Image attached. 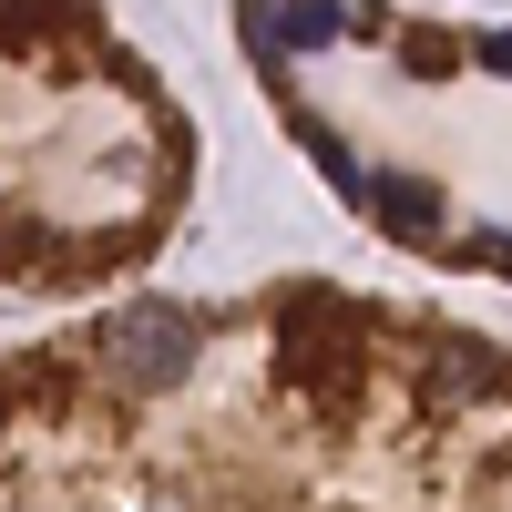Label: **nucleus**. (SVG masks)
<instances>
[{"label": "nucleus", "instance_id": "nucleus-1", "mask_svg": "<svg viewBox=\"0 0 512 512\" xmlns=\"http://www.w3.org/2000/svg\"><path fill=\"white\" fill-rule=\"evenodd\" d=\"M287 390L308 400H359V308H318V297H297L287 318Z\"/></svg>", "mask_w": 512, "mask_h": 512}, {"label": "nucleus", "instance_id": "nucleus-2", "mask_svg": "<svg viewBox=\"0 0 512 512\" xmlns=\"http://www.w3.org/2000/svg\"><path fill=\"white\" fill-rule=\"evenodd\" d=\"M195 338H205V318H185V308H134V318H113L103 328V359L123 369V379H185V359H195Z\"/></svg>", "mask_w": 512, "mask_h": 512}, {"label": "nucleus", "instance_id": "nucleus-3", "mask_svg": "<svg viewBox=\"0 0 512 512\" xmlns=\"http://www.w3.org/2000/svg\"><path fill=\"white\" fill-rule=\"evenodd\" d=\"M492 379H512L502 349H482V338H441V349L420 359V400H431V410H461V400H492Z\"/></svg>", "mask_w": 512, "mask_h": 512}, {"label": "nucleus", "instance_id": "nucleus-4", "mask_svg": "<svg viewBox=\"0 0 512 512\" xmlns=\"http://www.w3.org/2000/svg\"><path fill=\"white\" fill-rule=\"evenodd\" d=\"M369 216H379V226H390L400 246H420V236H431V226H441V195H431V185H420V175H379V185H369Z\"/></svg>", "mask_w": 512, "mask_h": 512}, {"label": "nucleus", "instance_id": "nucleus-5", "mask_svg": "<svg viewBox=\"0 0 512 512\" xmlns=\"http://www.w3.org/2000/svg\"><path fill=\"white\" fill-rule=\"evenodd\" d=\"M451 62H461V41H451V31H400V72H420V82H441Z\"/></svg>", "mask_w": 512, "mask_h": 512}, {"label": "nucleus", "instance_id": "nucleus-6", "mask_svg": "<svg viewBox=\"0 0 512 512\" xmlns=\"http://www.w3.org/2000/svg\"><path fill=\"white\" fill-rule=\"evenodd\" d=\"M461 267H502V277H512V226H482L472 246H461Z\"/></svg>", "mask_w": 512, "mask_h": 512}, {"label": "nucleus", "instance_id": "nucleus-7", "mask_svg": "<svg viewBox=\"0 0 512 512\" xmlns=\"http://www.w3.org/2000/svg\"><path fill=\"white\" fill-rule=\"evenodd\" d=\"M472 62H482V72H502V82H512V31H482V41H472Z\"/></svg>", "mask_w": 512, "mask_h": 512}]
</instances>
